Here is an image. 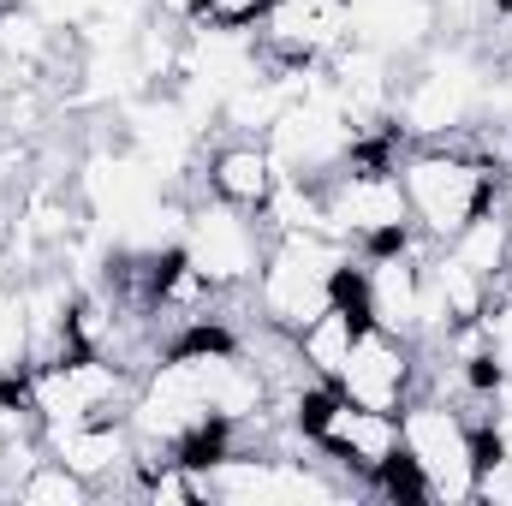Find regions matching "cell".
Wrapping results in <instances>:
<instances>
[{
  "mask_svg": "<svg viewBox=\"0 0 512 506\" xmlns=\"http://www.w3.org/2000/svg\"><path fill=\"white\" fill-rule=\"evenodd\" d=\"M346 262H352V245L334 233H280V245L256 268V298L268 322L298 334L310 316H322L334 304V280Z\"/></svg>",
  "mask_w": 512,
  "mask_h": 506,
  "instance_id": "1",
  "label": "cell"
},
{
  "mask_svg": "<svg viewBox=\"0 0 512 506\" xmlns=\"http://www.w3.org/2000/svg\"><path fill=\"white\" fill-rule=\"evenodd\" d=\"M483 90H489V72L465 42H429L423 66L399 84L393 114L405 120L411 137H453L483 114Z\"/></svg>",
  "mask_w": 512,
  "mask_h": 506,
  "instance_id": "2",
  "label": "cell"
},
{
  "mask_svg": "<svg viewBox=\"0 0 512 506\" xmlns=\"http://www.w3.org/2000/svg\"><path fill=\"white\" fill-rule=\"evenodd\" d=\"M393 173L405 185L411 221L429 239H453L477 209H489L501 197V173L489 161H477V155H459V149H417Z\"/></svg>",
  "mask_w": 512,
  "mask_h": 506,
  "instance_id": "3",
  "label": "cell"
},
{
  "mask_svg": "<svg viewBox=\"0 0 512 506\" xmlns=\"http://www.w3.org/2000/svg\"><path fill=\"white\" fill-rule=\"evenodd\" d=\"M399 447L423 483V501L459 506L471 501V477H477V429L441 405V399H417L399 405Z\"/></svg>",
  "mask_w": 512,
  "mask_h": 506,
  "instance_id": "4",
  "label": "cell"
},
{
  "mask_svg": "<svg viewBox=\"0 0 512 506\" xmlns=\"http://www.w3.org/2000/svg\"><path fill=\"white\" fill-rule=\"evenodd\" d=\"M292 411H298V429H304L316 447H328L334 459H346V465L364 471V477H382L387 465L405 453V447H399V417H393V411H370V405H352L334 381L304 387V393L292 399Z\"/></svg>",
  "mask_w": 512,
  "mask_h": 506,
  "instance_id": "5",
  "label": "cell"
},
{
  "mask_svg": "<svg viewBox=\"0 0 512 506\" xmlns=\"http://www.w3.org/2000/svg\"><path fill=\"white\" fill-rule=\"evenodd\" d=\"M24 399H30L42 429H66V423L120 417V405H131V381L102 352H66V358L30 370Z\"/></svg>",
  "mask_w": 512,
  "mask_h": 506,
  "instance_id": "6",
  "label": "cell"
},
{
  "mask_svg": "<svg viewBox=\"0 0 512 506\" xmlns=\"http://www.w3.org/2000/svg\"><path fill=\"white\" fill-rule=\"evenodd\" d=\"M328 221H334V239L364 245L370 256L411 245V227H417L411 203H405V185L382 161H352V173H340L328 185Z\"/></svg>",
  "mask_w": 512,
  "mask_h": 506,
  "instance_id": "7",
  "label": "cell"
},
{
  "mask_svg": "<svg viewBox=\"0 0 512 506\" xmlns=\"http://www.w3.org/2000/svg\"><path fill=\"white\" fill-rule=\"evenodd\" d=\"M209 495L233 506H304V501H340V489L298 459H256V453H221L203 465Z\"/></svg>",
  "mask_w": 512,
  "mask_h": 506,
  "instance_id": "8",
  "label": "cell"
},
{
  "mask_svg": "<svg viewBox=\"0 0 512 506\" xmlns=\"http://www.w3.org/2000/svg\"><path fill=\"white\" fill-rule=\"evenodd\" d=\"M251 209H239V203H197L191 209V227H185V262L215 286V292H227V286H245L256 280V268H262V245H256V227L245 221Z\"/></svg>",
  "mask_w": 512,
  "mask_h": 506,
  "instance_id": "9",
  "label": "cell"
},
{
  "mask_svg": "<svg viewBox=\"0 0 512 506\" xmlns=\"http://www.w3.org/2000/svg\"><path fill=\"white\" fill-rule=\"evenodd\" d=\"M78 197H84V215L114 239V227L131 221L137 209H149V203H161L167 197V185L155 179V167L137 155V149H96L84 167H78Z\"/></svg>",
  "mask_w": 512,
  "mask_h": 506,
  "instance_id": "10",
  "label": "cell"
},
{
  "mask_svg": "<svg viewBox=\"0 0 512 506\" xmlns=\"http://www.w3.org/2000/svg\"><path fill=\"white\" fill-rule=\"evenodd\" d=\"M215 417H209V399H203V387L191 376V364L173 352L167 364H155L149 376H143V393L131 399V429L143 435V441H161V447H179V441H191L197 429H209Z\"/></svg>",
  "mask_w": 512,
  "mask_h": 506,
  "instance_id": "11",
  "label": "cell"
},
{
  "mask_svg": "<svg viewBox=\"0 0 512 506\" xmlns=\"http://www.w3.org/2000/svg\"><path fill=\"white\" fill-rule=\"evenodd\" d=\"M120 120H126V143L155 167V179L173 191L191 173L197 143H203V131L191 126V114L179 108V96L173 90H149V96H137V102L120 108Z\"/></svg>",
  "mask_w": 512,
  "mask_h": 506,
  "instance_id": "12",
  "label": "cell"
},
{
  "mask_svg": "<svg viewBox=\"0 0 512 506\" xmlns=\"http://www.w3.org/2000/svg\"><path fill=\"white\" fill-rule=\"evenodd\" d=\"M411 376H417V358H411V340L387 334L376 322L358 328L352 340V358L346 370L334 376V387L352 399V405H370V411H399L405 393H411Z\"/></svg>",
  "mask_w": 512,
  "mask_h": 506,
  "instance_id": "13",
  "label": "cell"
},
{
  "mask_svg": "<svg viewBox=\"0 0 512 506\" xmlns=\"http://www.w3.org/2000/svg\"><path fill=\"white\" fill-rule=\"evenodd\" d=\"M352 36L346 0H262V48L280 60H322Z\"/></svg>",
  "mask_w": 512,
  "mask_h": 506,
  "instance_id": "14",
  "label": "cell"
},
{
  "mask_svg": "<svg viewBox=\"0 0 512 506\" xmlns=\"http://www.w3.org/2000/svg\"><path fill=\"white\" fill-rule=\"evenodd\" d=\"M417 298H423V262L411 245L376 251L364 268V322H376L399 340H417Z\"/></svg>",
  "mask_w": 512,
  "mask_h": 506,
  "instance_id": "15",
  "label": "cell"
},
{
  "mask_svg": "<svg viewBox=\"0 0 512 506\" xmlns=\"http://www.w3.org/2000/svg\"><path fill=\"white\" fill-rule=\"evenodd\" d=\"M441 12L435 0H358L352 6V42H370L393 60H411L435 42Z\"/></svg>",
  "mask_w": 512,
  "mask_h": 506,
  "instance_id": "16",
  "label": "cell"
},
{
  "mask_svg": "<svg viewBox=\"0 0 512 506\" xmlns=\"http://www.w3.org/2000/svg\"><path fill=\"white\" fill-rule=\"evenodd\" d=\"M48 435V453L78 471L84 483H102L108 471H120L131 459V429H120L114 417H96V423H66V429H42Z\"/></svg>",
  "mask_w": 512,
  "mask_h": 506,
  "instance_id": "17",
  "label": "cell"
},
{
  "mask_svg": "<svg viewBox=\"0 0 512 506\" xmlns=\"http://www.w3.org/2000/svg\"><path fill=\"white\" fill-rule=\"evenodd\" d=\"M274 179L280 173H274L262 137H239V143L215 149V161H209V191L221 203H239V209H262L268 191H274Z\"/></svg>",
  "mask_w": 512,
  "mask_h": 506,
  "instance_id": "18",
  "label": "cell"
},
{
  "mask_svg": "<svg viewBox=\"0 0 512 506\" xmlns=\"http://www.w3.org/2000/svg\"><path fill=\"white\" fill-rule=\"evenodd\" d=\"M358 328H364V310L346 304V298H334L322 316H310V322L298 328V358H304V370L316 381H334L346 370V358H352Z\"/></svg>",
  "mask_w": 512,
  "mask_h": 506,
  "instance_id": "19",
  "label": "cell"
},
{
  "mask_svg": "<svg viewBox=\"0 0 512 506\" xmlns=\"http://www.w3.org/2000/svg\"><path fill=\"white\" fill-rule=\"evenodd\" d=\"M447 251L459 256L465 268H477L483 280H507V268H512V221H507V209H501V197L489 203V209H477L453 239H447Z\"/></svg>",
  "mask_w": 512,
  "mask_h": 506,
  "instance_id": "20",
  "label": "cell"
},
{
  "mask_svg": "<svg viewBox=\"0 0 512 506\" xmlns=\"http://www.w3.org/2000/svg\"><path fill=\"white\" fill-rule=\"evenodd\" d=\"M54 54H60V30L42 12H30L24 0L18 6H0V60L18 78H42L54 66Z\"/></svg>",
  "mask_w": 512,
  "mask_h": 506,
  "instance_id": "21",
  "label": "cell"
},
{
  "mask_svg": "<svg viewBox=\"0 0 512 506\" xmlns=\"http://www.w3.org/2000/svg\"><path fill=\"white\" fill-rule=\"evenodd\" d=\"M36 370V334H30V304L24 286H0V399H12Z\"/></svg>",
  "mask_w": 512,
  "mask_h": 506,
  "instance_id": "22",
  "label": "cell"
},
{
  "mask_svg": "<svg viewBox=\"0 0 512 506\" xmlns=\"http://www.w3.org/2000/svg\"><path fill=\"white\" fill-rule=\"evenodd\" d=\"M262 215L274 221V233H334L328 221V191L316 179H274Z\"/></svg>",
  "mask_w": 512,
  "mask_h": 506,
  "instance_id": "23",
  "label": "cell"
},
{
  "mask_svg": "<svg viewBox=\"0 0 512 506\" xmlns=\"http://www.w3.org/2000/svg\"><path fill=\"white\" fill-rule=\"evenodd\" d=\"M429 274H435V286L447 292L453 322H483V310H489V298H495V280H483L477 268H465L453 251L429 256Z\"/></svg>",
  "mask_w": 512,
  "mask_h": 506,
  "instance_id": "24",
  "label": "cell"
},
{
  "mask_svg": "<svg viewBox=\"0 0 512 506\" xmlns=\"http://www.w3.org/2000/svg\"><path fill=\"white\" fill-rule=\"evenodd\" d=\"M84 495H90V483H84L78 471H66L54 453L36 459V465L24 471V483L12 489V501H24V506H78Z\"/></svg>",
  "mask_w": 512,
  "mask_h": 506,
  "instance_id": "25",
  "label": "cell"
},
{
  "mask_svg": "<svg viewBox=\"0 0 512 506\" xmlns=\"http://www.w3.org/2000/svg\"><path fill=\"white\" fill-rule=\"evenodd\" d=\"M256 18H262V0H203L197 24H233V30H245Z\"/></svg>",
  "mask_w": 512,
  "mask_h": 506,
  "instance_id": "26",
  "label": "cell"
},
{
  "mask_svg": "<svg viewBox=\"0 0 512 506\" xmlns=\"http://www.w3.org/2000/svg\"><path fill=\"white\" fill-rule=\"evenodd\" d=\"M24 6H30V12H42L54 30H78V24L90 18V6H96V0H24Z\"/></svg>",
  "mask_w": 512,
  "mask_h": 506,
  "instance_id": "27",
  "label": "cell"
},
{
  "mask_svg": "<svg viewBox=\"0 0 512 506\" xmlns=\"http://www.w3.org/2000/svg\"><path fill=\"white\" fill-rule=\"evenodd\" d=\"M489 429L512 441V376H495V387H489Z\"/></svg>",
  "mask_w": 512,
  "mask_h": 506,
  "instance_id": "28",
  "label": "cell"
},
{
  "mask_svg": "<svg viewBox=\"0 0 512 506\" xmlns=\"http://www.w3.org/2000/svg\"><path fill=\"white\" fill-rule=\"evenodd\" d=\"M483 114H495V120H507L512 126V66L501 78H489V90H483Z\"/></svg>",
  "mask_w": 512,
  "mask_h": 506,
  "instance_id": "29",
  "label": "cell"
},
{
  "mask_svg": "<svg viewBox=\"0 0 512 506\" xmlns=\"http://www.w3.org/2000/svg\"><path fill=\"white\" fill-rule=\"evenodd\" d=\"M155 12L173 18V24H197L203 18V0H155Z\"/></svg>",
  "mask_w": 512,
  "mask_h": 506,
  "instance_id": "30",
  "label": "cell"
},
{
  "mask_svg": "<svg viewBox=\"0 0 512 506\" xmlns=\"http://www.w3.org/2000/svg\"><path fill=\"white\" fill-rule=\"evenodd\" d=\"M6 447H12V435H6V429H0V459H6Z\"/></svg>",
  "mask_w": 512,
  "mask_h": 506,
  "instance_id": "31",
  "label": "cell"
},
{
  "mask_svg": "<svg viewBox=\"0 0 512 506\" xmlns=\"http://www.w3.org/2000/svg\"><path fill=\"white\" fill-rule=\"evenodd\" d=\"M501 209H507V221H512V191H507V197H501Z\"/></svg>",
  "mask_w": 512,
  "mask_h": 506,
  "instance_id": "32",
  "label": "cell"
},
{
  "mask_svg": "<svg viewBox=\"0 0 512 506\" xmlns=\"http://www.w3.org/2000/svg\"><path fill=\"white\" fill-rule=\"evenodd\" d=\"M507 453H512V441H507Z\"/></svg>",
  "mask_w": 512,
  "mask_h": 506,
  "instance_id": "33",
  "label": "cell"
}]
</instances>
